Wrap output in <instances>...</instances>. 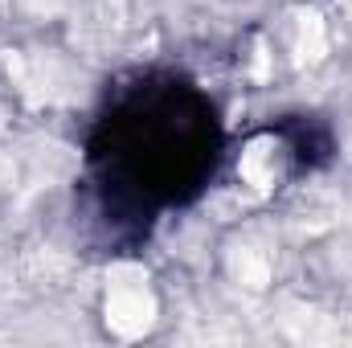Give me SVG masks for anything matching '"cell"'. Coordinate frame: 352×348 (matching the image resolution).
<instances>
[{
	"label": "cell",
	"instance_id": "cell-1",
	"mask_svg": "<svg viewBox=\"0 0 352 348\" xmlns=\"http://www.w3.org/2000/svg\"><path fill=\"white\" fill-rule=\"evenodd\" d=\"M221 164L209 94L173 70L115 83L87 135V205L115 250L140 246L164 209L192 205Z\"/></svg>",
	"mask_w": 352,
	"mask_h": 348
},
{
	"label": "cell",
	"instance_id": "cell-2",
	"mask_svg": "<svg viewBox=\"0 0 352 348\" xmlns=\"http://www.w3.org/2000/svg\"><path fill=\"white\" fill-rule=\"evenodd\" d=\"M270 131H278V135H287V144H291V152H295V160H299V168H324L328 160H332V152H336V140H332V131H328V123H320V119H291V123H278V127H270Z\"/></svg>",
	"mask_w": 352,
	"mask_h": 348
}]
</instances>
